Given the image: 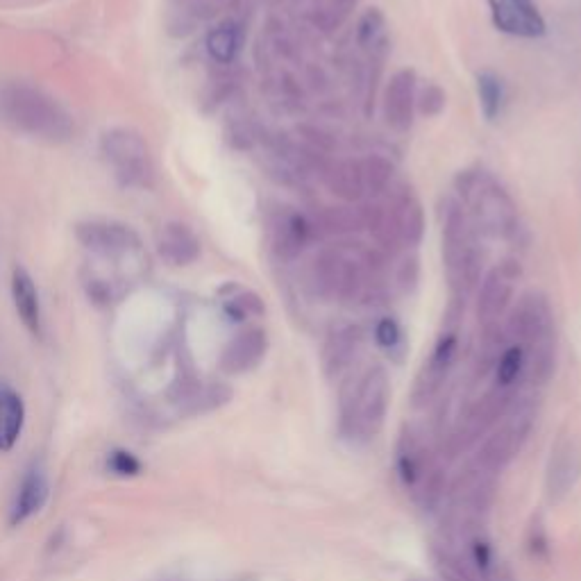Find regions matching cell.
I'll return each mask as SVG.
<instances>
[{"label": "cell", "instance_id": "1", "mask_svg": "<svg viewBox=\"0 0 581 581\" xmlns=\"http://www.w3.org/2000/svg\"><path fill=\"white\" fill-rule=\"evenodd\" d=\"M389 400V377L382 368L370 370L364 382L359 384V389L352 393V400L343 404V425L350 436L375 439L384 425Z\"/></svg>", "mask_w": 581, "mask_h": 581}, {"label": "cell", "instance_id": "2", "mask_svg": "<svg viewBox=\"0 0 581 581\" xmlns=\"http://www.w3.org/2000/svg\"><path fill=\"white\" fill-rule=\"evenodd\" d=\"M495 498V475L482 466L461 470L450 486V509L452 516L482 518Z\"/></svg>", "mask_w": 581, "mask_h": 581}, {"label": "cell", "instance_id": "3", "mask_svg": "<svg viewBox=\"0 0 581 581\" xmlns=\"http://www.w3.org/2000/svg\"><path fill=\"white\" fill-rule=\"evenodd\" d=\"M529 429H532V416L527 411H518L513 414L507 423L488 436L477 454V466H482L488 473L498 475L513 461V457L525 445Z\"/></svg>", "mask_w": 581, "mask_h": 581}, {"label": "cell", "instance_id": "4", "mask_svg": "<svg viewBox=\"0 0 581 581\" xmlns=\"http://www.w3.org/2000/svg\"><path fill=\"white\" fill-rule=\"evenodd\" d=\"M495 28L513 37L536 39L545 35V19L534 0H488Z\"/></svg>", "mask_w": 581, "mask_h": 581}, {"label": "cell", "instance_id": "5", "mask_svg": "<svg viewBox=\"0 0 581 581\" xmlns=\"http://www.w3.org/2000/svg\"><path fill=\"white\" fill-rule=\"evenodd\" d=\"M581 463L577 448L570 441H561L557 448L552 450L550 468H547V493L557 502L563 495L570 493V488L577 484Z\"/></svg>", "mask_w": 581, "mask_h": 581}, {"label": "cell", "instance_id": "6", "mask_svg": "<svg viewBox=\"0 0 581 581\" xmlns=\"http://www.w3.org/2000/svg\"><path fill=\"white\" fill-rule=\"evenodd\" d=\"M452 357H454V339L448 336V339H441V343L436 345L432 359H429L427 368L423 370V377L418 380L414 393L416 404L429 402L436 395V391L441 389L445 373H448V368L452 364Z\"/></svg>", "mask_w": 581, "mask_h": 581}, {"label": "cell", "instance_id": "7", "mask_svg": "<svg viewBox=\"0 0 581 581\" xmlns=\"http://www.w3.org/2000/svg\"><path fill=\"white\" fill-rule=\"evenodd\" d=\"M23 402L7 386H0V452L14 448L23 429Z\"/></svg>", "mask_w": 581, "mask_h": 581}, {"label": "cell", "instance_id": "8", "mask_svg": "<svg viewBox=\"0 0 581 581\" xmlns=\"http://www.w3.org/2000/svg\"><path fill=\"white\" fill-rule=\"evenodd\" d=\"M46 493H48V486H46L44 475H41L39 470H30L28 477L23 479V484L19 488V495H16V502L12 509L14 525L28 520L32 513H37L41 507H44Z\"/></svg>", "mask_w": 581, "mask_h": 581}, {"label": "cell", "instance_id": "9", "mask_svg": "<svg viewBox=\"0 0 581 581\" xmlns=\"http://www.w3.org/2000/svg\"><path fill=\"white\" fill-rule=\"evenodd\" d=\"M12 293H14V305L19 311L21 321L28 325V330L39 332V298L37 289L32 284L30 275L23 268H16L12 277Z\"/></svg>", "mask_w": 581, "mask_h": 581}, {"label": "cell", "instance_id": "10", "mask_svg": "<svg viewBox=\"0 0 581 581\" xmlns=\"http://www.w3.org/2000/svg\"><path fill=\"white\" fill-rule=\"evenodd\" d=\"M414 75L411 73H400L398 78L393 80V87L389 91V116L393 114V123L402 121V125H407L411 116V89H414Z\"/></svg>", "mask_w": 581, "mask_h": 581}, {"label": "cell", "instance_id": "11", "mask_svg": "<svg viewBox=\"0 0 581 581\" xmlns=\"http://www.w3.org/2000/svg\"><path fill=\"white\" fill-rule=\"evenodd\" d=\"M477 94H479V105H482V112L486 119L488 121L498 119L500 107H502V82L498 75L491 71L479 73Z\"/></svg>", "mask_w": 581, "mask_h": 581}, {"label": "cell", "instance_id": "12", "mask_svg": "<svg viewBox=\"0 0 581 581\" xmlns=\"http://www.w3.org/2000/svg\"><path fill=\"white\" fill-rule=\"evenodd\" d=\"M237 32L232 28H218L207 39V48L218 62H230L234 53H237Z\"/></svg>", "mask_w": 581, "mask_h": 581}, {"label": "cell", "instance_id": "13", "mask_svg": "<svg viewBox=\"0 0 581 581\" xmlns=\"http://www.w3.org/2000/svg\"><path fill=\"white\" fill-rule=\"evenodd\" d=\"M522 364H525V352H522V348H518V345L504 352L498 364V384L507 389V386L516 382L522 370Z\"/></svg>", "mask_w": 581, "mask_h": 581}, {"label": "cell", "instance_id": "14", "mask_svg": "<svg viewBox=\"0 0 581 581\" xmlns=\"http://www.w3.org/2000/svg\"><path fill=\"white\" fill-rule=\"evenodd\" d=\"M109 468H112L116 475H137L141 470V463L134 459L130 452L119 450L109 457Z\"/></svg>", "mask_w": 581, "mask_h": 581}, {"label": "cell", "instance_id": "15", "mask_svg": "<svg viewBox=\"0 0 581 581\" xmlns=\"http://www.w3.org/2000/svg\"><path fill=\"white\" fill-rule=\"evenodd\" d=\"M377 341H380V345H384V348H393V345L400 341L398 323L391 321V318H384V321L377 325Z\"/></svg>", "mask_w": 581, "mask_h": 581}]
</instances>
